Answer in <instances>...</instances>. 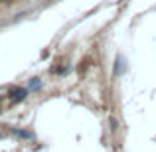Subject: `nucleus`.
I'll return each mask as SVG.
<instances>
[{"label":"nucleus","instance_id":"obj_3","mask_svg":"<svg viewBox=\"0 0 156 152\" xmlns=\"http://www.w3.org/2000/svg\"><path fill=\"white\" fill-rule=\"evenodd\" d=\"M0 111H2V107H0Z\"/></svg>","mask_w":156,"mask_h":152},{"label":"nucleus","instance_id":"obj_2","mask_svg":"<svg viewBox=\"0 0 156 152\" xmlns=\"http://www.w3.org/2000/svg\"><path fill=\"white\" fill-rule=\"evenodd\" d=\"M40 85L42 83H40L38 79H30V89H40Z\"/></svg>","mask_w":156,"mask_h":152},{"label":"nucleus","instance_id":"obj_1","mask_svg":"<svg viewBox=\"0 0 156 152\" xmlns=\"http://www.w3.org/2000/svg\"><path fill=\"white\" fill-rule=\"evenodd\" d=\"M8 95H10V101L18 103V101H24V99H26L28 89H24V87H12L10 91H8Z\"/></svg>","mask_w":156,"mask_h":152}]
</instances>
